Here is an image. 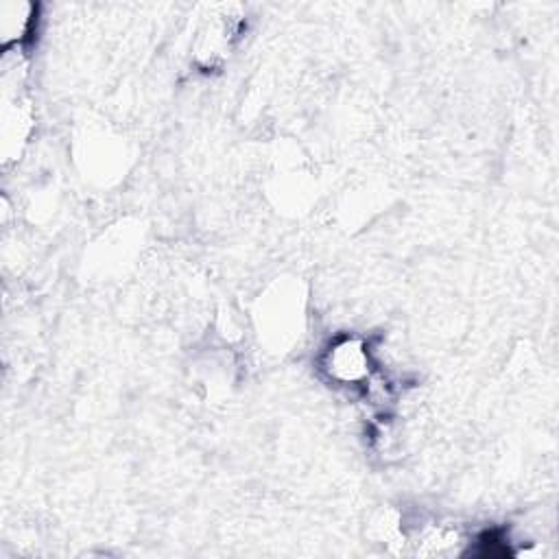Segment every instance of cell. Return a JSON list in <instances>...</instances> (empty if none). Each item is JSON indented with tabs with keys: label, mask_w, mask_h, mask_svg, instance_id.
Returning <instances> with one entry per match:
<instances>
[{
	"label": "cell",
	"mask_w": 559,
	"mask_h": 559,
	"mask_svg": "<svg viewBox=\"0 0 559 559\" xmlns=\"http://www.w3.org/2000/svg\"><path fill=\"white\" fill-rule=\"evenodd\" d=\"M321 373L336 386L367 391L378 378V362L367 338L358 334L334 336L319 354Z\"/></svg>",
	"instance_id": "6da1fadb"
},
{
	"label": "cell",
	"mask_w": 559,
	"mask_h": 559,
	"mask_svg": "<svg viewBox=\"0 0 559 559\" xmlns=\"http://www.w3.org/2000/svg\"><path fill=\"white\" fill-rule=\"evenodd\" d=\"M39 7L28 0L0 2V46L4 55L22 50L35 35Z\"/></svg>",
	"instance_id": "7a4b0ae2"
}]
</instances>
